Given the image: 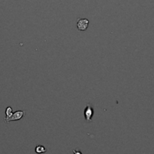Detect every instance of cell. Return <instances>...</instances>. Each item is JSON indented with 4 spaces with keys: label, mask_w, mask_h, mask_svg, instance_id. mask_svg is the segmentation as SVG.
<instances>
[{
    "label": "cell",
    "mask_w": 154,
    "mask_h": 154,
    "mask_svg": "<svg viewBox=\"0 0 154 154\" xmlns=\"http://www.w3.org/2000/svg\"><path fill=\"white\" fill-rule=\"evenodd\" d=\"M83 112H84V116L86 121H87V122H91L92 119V116H93L94 115V109L90 103L86 104L84 109V111Z\"/></svg>",
    "instance_id": "1"
},
{
    "label": "cell",
    "mask_w": 154,
    "mask_h": 154,
    "mask_svg": "<svg viewBox=\"0 0 154 154\" xmlns=\"http://www.w3.org/2000/svg\"><path fill=\"white\" fill-rule=\"evenodd\" d=\"M89 20L87 19L79 18L77 21V27L78 30L85 31L88 28L89 26Z\"/></svg>",
    "instance_id": "2"
},
{
    "label": "cell",
    "mask_w": 154,
    "mask_h": 154,
    "mask_svg": "<svg viewBox=\"0 0 154 154\" xmlns=\"http://www.w3.org/2000/svg\"><path fill=\"white\" fill-rule=\"evenodd\" d=\"M5 114H6V116H5L4 121L8 123V122H9L10 118L11 117V116H12L13 114V110H12V108H11V107L8 106V107H7L6 110H5Z\"/></svg>",
    "instance_id": "4"
},
{
    "label": "cell",
    "mask_w": 154,
    "mask_h": 154,
    "mask_svg": "<svg viewBox=\"0 0 154 154\" xmlns=\"http://www.w3.org/2000/svg\"><path fill=\"white\" fill-rule=\"evenodd\" d=\"M25 114H26V111L25 110H17L16 112L13 113L12 116L10 118L9 122L10 121L20 120V119H21L25 116Z\"/></svg>",
    "instance_id": "3"
},
{
    "label": "cell",
    "mask_w": 154,
    "mask_h": 154,
    "mask_svg": "<svg viewBox=\"0 0 154 154\" xmlns=\"http://www.w3.org/2000/svg\"><path fill=\"white\" fill-rule=\"evenodd\" d=\"M73 153L74 154H82V152L80 150H77V149H73Z\"/></svg>",
    "instance_id": "6"
},
{
    "label": "cell",
    "mask_w": 154,
    "mask_h": 154,
    "mask_svg": "<svg viewBox=\"0 0 154 154\" xmlns=\"http://www.w3.org/2000/svg\"><path fill=\"white\" fill-rule=\"evenodd\" d=\"M47 152V149H46V148L44 147V146H42V145H38V146H36V147H35V152L38 154H41V153H44V152Z\"/></svg>",
    "instance_id": "5"
}]
</instances>
